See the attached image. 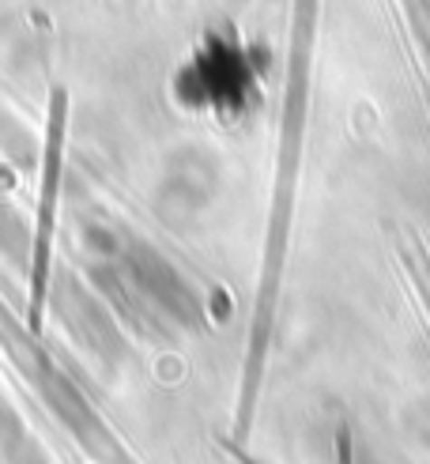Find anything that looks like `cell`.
Segmentation results:
<instances>
[{
    "mask_svg": "<svg viewBox=\"0 0 430 464\" xmlns=\"http://www.w3.org/2000/svg\"><path fill=\"white\" fill-rule=\"evenodd\" d=\"M132 284L140 287V295L148 298L158 314H167L174 321H193L196 317L193 291L186 287V280H181V276L163 257H155V253L140 249L132 257Z\"/></svg>",
    "mask_w": 430,
    "mask_h": 464,
    "instance_id": "1",
    "label": "cell"
}]
</instances>
